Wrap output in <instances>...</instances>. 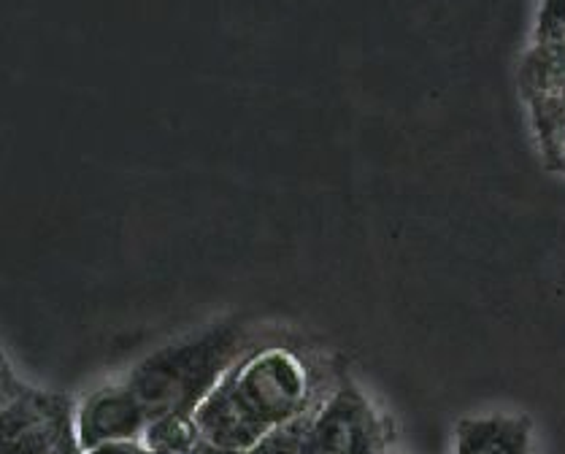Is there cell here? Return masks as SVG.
Listing matches in <instances>:
<instances>
[{"label": "cell", "mask_w": 565, "mask_h": 454, "mask_svg": "<svg viewBox=\"0 0 565 454\" xmlns=\"http://www.w3.org/2000/svg\"><path fill=\"white\" fill-rule=\"evenodd\" d=\"M82 454H152L143 446V441H117V444L95 446V450Z\"/></svg>", "instance_id": "obj_13"}, {"label": "cell", "mask_w": 565, "mask_h": 454, "mask_svg": "<svg viewBox=\"0 0 565 454\" xmlns=\"http://www.w3.org/2000/svg\"><path fill=\"white\" fill-rule=\"evenodd\" d=\"M188 454H246V452H238V450H227V446H220V444H212V441L206 439H198L195 446Z\"/></svg>", "instance_id": "obj_14"}, {"label": "cell", "mask_w": 565, "mask_h": 454, "mask_svg": "<svg viewBox=\"0 0 565 454\" xmlns=\"http://www.w3.org/2000/svg\"><path fill=\"white\" fill-rule=\"evenodd\" d=\"M74 403H65L63 409L54 411L50 420H44L39 428L30 430L25 439H22L9 454H54L60 439L74 428Z\"/></svg>", "instance_id": "obj_9"}, {"label": "cell", "mask_w": 565, "mask_h": 454, "mask_svg": "<svg viewBox=\"0 0 565 454\" xmlns=\"http://www.w3.org/2000/svg\"><path fill=\"white\" fill-rule=\"evenodd\" d=\"M527 95L550 165L565 171V39L539 44L527 60Z\"/></svg>", "instance_id": "obj_4"}, {"label": "cell", "mask_w": 565, "mask_h": 454, "mask_svg": "<svg viewBox=\"0 0 565 454\" xmlns=\"http://www.w3.org/2000/svg\"><path fill=\"white\" fill-rule=\"evenodd\" d=\"M0 363H9V360H6V352H3V346H0Z\"/></svg>", "instance_id": "obj_16"}, {"label": "cell", "mask_w": 565, "mask_h": 454, "mask_svg": "<svg viewBox=\"0 0 565 454\" xmlns=\"http://www.w3.org/2000/svg\"><path fill=\"white\" fill-rule=\"evenodd\" d=\"M65 403H71V398L60 396V392L28 387L20 398L11 400L6 409H0V454H9L30 430L50 420L54 411L63 409Z\"/></svg>", "instance_id": "obj_7"}, {"label": "cell", "mask_w": 565, "mask_h": 454, "mask_svg": "<svg viewBox=\"0 0 565 454\" xmlns=\"http://www.w3.org/2000/svg\"><path fill=\"white\" fill-rule=\"evenodd\" d=\"M565 39V0H546L544 11H541L539 25V44H550V41Z\"/></svg>", "instance_id": "obj_11"}, {"label": "cell", "mask_w": 565, "mask_h": 454, "mask_svg": "<svg viewBox=\"0 0 565 454\" xmlns=\"http://www.w3.org/2000/svg\"><path fill=\"white\" fill-rule=\"evenodd\" d=\"M317 406H311L309 411H303V414L296 417V420L270 430V433L263 435V439L257 441V444L246 454H306V435H309V422Z\"/></svg>", "instance_id": "obj_10"}, {"label": "cell", "mask_w": 565, "mask_h": 454, "mask_svg": "<svg viewBox=\"0 0 565 454\" xmlns=\"http://www.w3.org/2000/svg\"><path fill=\"white\" fill-rule=\"evenodd\" d=\"M387 441V417L352 379H341L311 414L306 454H384Z\"/></svg>", "instance_id": "obj_3"}, {"label": "cell", "mask_w": 565, "mask_h": 454, "mask_svg": "<svg viewBox=\"0 0 565 454\" xmlns=\"http://www.w3.org/2000/svg\"><path fill=\"white\" fill-rule=\"evenodd\" d=\"M311 368L290 346L249 349L195 411L201 439L249 452L263 435L320 403Z\"/></svg>", "instance_id": "obj_1"}, {"label": "cell", "mask_w": 565, "mask_h": 454, "mask_svg": "<svg viewBox=\"0 0 565 454\" xmlns=\"http://www.w3.org/2000/svg\"><path fill=\"white\" fill-rule=\"evenodd\" d=\"M25 390L28 385L14 374V368L9 363H0V409H6L11 400L20 398Z\"/></svg>", "instance_id": "obj_12"}, {"label": "cell", "mask_w": 565, "mask_h": 454, "mask_svg": "<svg viewBox=\"0 0 565 454\" xmlns=\"http://www.w3.org/2000/svg\"><path fill=\"white\" fill-rule=\"evenodd\" d=\"M54 454H82V446H79V441H76V430L74 428H71L68 433L60 439V444H57V450H54Z\"/></svg>", "instance_id": "obj_15"}, {"label": "cell", "mask_w": 565, "mask_h": 454, "mask_svg": "<svg viewBox=\"0 0 565 454\" xmlns=\"http://www.w3.org/2000/svg\"><path fill=\"white\" fill-rule=\"evenodd\" d=\"M455 444L458 454H536L531 420L516 414L460 420Z\"/></svg>", "instance_id": "obj_6"}, {"label": "cell", "mask_w": 565, "mask_h": 454, "mask_svg": "<svg viewBox=\"0 0 565 454\" xmlns=\"http://www.w3.org/2000/svg\"><path fill=\"white\" fill-rule=\"evenodd\" d=\"M246 331L222 322L182 340L162 346L130 370L125 385L136 392L149 422L162 417H195L198 406L249 352Z\"/></svg>", "instance_id": "obj_2"}, {"label": "cell", "mask_w": 565, "mask_h": 454, "mask_svg": "<svg viewBox=\"0 0 565 454\" xmlns=\"http://www.w3.org/2000/svg\"><path fill=\"white\" fill-rule=\"evenodd\" d=\"M201 439L195 417H162L149 422L143 433V446L152 454H188Z\"/></svg>", "instance_id": "obj_8"}, {"label": "cell", "mask_w": 565, "mask_h": 454, "mask_svg": "<svg viewBox=\"0 0 565 454\" xmlns=\"http://www.w3.org/2000/svg\"><path fill=\"white\" fill-rule=\"evenodd\" d=\"M149 417L141 400L128 385H108L82 400L74 414L76 441L82 452L95 450L117 441H143Z\"/></svg>", "instance_id": "obj_5"}]
</instances>
